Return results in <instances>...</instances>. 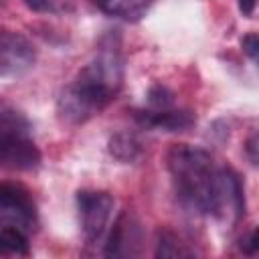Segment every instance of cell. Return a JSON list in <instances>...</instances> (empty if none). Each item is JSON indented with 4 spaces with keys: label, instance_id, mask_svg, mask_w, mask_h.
<instances>
[{
    "label": "cell",
    "instance_id": "9a60e30c",
    "mask_svg": "<svg viewBox=\"0 0 259 259\" xmlns=\"http://www.w3.org/2000/svg\"><path fill=\"white\" fill-rule=\"evenodd\" d=\"M241 47H243L245 55H247L251 61H257V55H259V38H257L255 32H249L247 36H243Z\"/></svg>",
    "mask_w": 259,
    "mask_h": 259
},
{
    "label": "cell",
    "instance_id": "ba28073f",
    "mask_svg": "<svg viewBox=\"0 0 259 259\" xmlns=\"http://www.w3.org/2000/svg\"><path fill=\"white\" fill-rule=\"evenodd\" d=\"M140 243H142V231H140L138 221L132 214L123 212L115 221V225H113V229L107 237L105 255H109V257L136 255L138 249H140Z\"/></svg>",
    "mask_w": 259,
    "mask_h": 259
},
{
    "label": "cell",
    "instance_id": "4fadbf2b",
    "mask_svg": "<svg viewBox=\"0 0 259 259\" xmlns=\"http://www.w3.org/2000/svg\"><path fill=\"white\" fill-rule=\"evenodd\" d=\"M156 255H158V257H180V255H188V251L182 249V245L176 241L174 235L162 233V235H160V241H158Z\"/></svg>",
    "mask_w": 259,
    "mask_h": 259
},
{
    "label": "cell",
    "instance_id": "277c9868",
    "mask_svg": "<svg viewBox=\"0 0 259 259\" xmlns=\"http://www.w3.org/2000/svg\"><path fill=\"white\" fill-rule=\"evenodd\" d=\"M0 227H14L34 233L38 227V210L30 190L12 180H0Z\"/></svg>",
    "mask_w": 259,
    "mask_h": 259
},
{
    "label": "cell",
    "instance_id": "52a82bcc",
    "mask_svg": "<svg viewBox=\"0 0 259 259\" xmlns=\"http://www.w3.org/2000/svg\"><path fill=\"white\" fill-rule=\"evenodd\" d=\"M36 63L34 45L20 32L0 28V79H16Z\"/></svg>",
    "mask_w": 259,
    "mask_h": 259
},
{
    "label": "cell",
    "instance_id": "5bb4252c",
    "mask_svg": "<svg viewBox=\"0 0 259 259\" xmlns=\"http://www.w3.org/2000/svg\"><path fill=\"white\" fill-rule=\"evenodd\" d=\"M148 101H150L152 107H172V103H174V95H172V91H168L166 87L156 85V87L150 89V93H148Z\"/></svg>",
    "mask_w": 259,
    "mask_h": 259
},
{
    "label": "cell",
    "instance_id": "30bf717a",
    "mask_svg": "<svg viewBox=\"0 0 259 259\" xmlns=\"http://www.w3.org/2000/svg\"><path fill=\"white\" fill-rule=\"evenodd\" d=\"M93 4L109 16L127 22H138L142 16H146L154 0H93Z\"/></svg>",
    "mask_w": 259,
    "mask_h": 259
},
{
    "label": "cell",
    "instance_id": "ac0fdd59",
    "mask_svg": "<svg viewBox=\"0 0 259 259\" xmlns=\"http://www.w3.org/2000/svg\"><path fill=\"white\" fill-rule=\"evenodd\" d=\"M245 150H247V156H249L251 164H257V134H253V136L247 140Z\"/></svg>",
    "mask_w": 259,
    "mask_h": 259
},
{
    "label": "cell",
    "instance_id": "7a4b0ae2",
    "mask_svg": "<svg viewBox=\"0 0 259 259\" xmlns=\"http://www.w3.org/2000/svg\"><path fill=\"white\" fill-rule=\"evenodd\" d=\"M166 164L180 204L196 214H208L219 170L212 156L202 148L176 144L170 148Z\"/></svg>",
    "mask_w": 259,
    "mask_h": 259
},
{
    "label": "cell",
    "instance_id": "8fae6325",
    "mask_svg": "<svg viewBox=\"0 0 259 259\" xmlns=\"http://www.w3.org/2000/svg\"><path fill=\"white\" fill-rule=\"evenodd\" d=\"M28 235L14 227H0V255H28Z\"/></svg>",
    "mask_w": 259,
    "mask_h": 259
},
{
    "label": "cell",
    "instance_id": "3957f363",
    "mask_svg": "<svg viewBox=\"0 0 259 259\" xmlns=\"http://www.w3.org/2000/svg\"><path fill=\"white\" fill-rule=\"evenodd\" d=\"M40 164V152L30 140L28 119L14 111H0V168L34 170Z\"/></svg>",
    "mask_w": 259,
    "mask_h": 259
},
{
    "label": "cell",
    "instance_id": "d6986e66",
    "mask_svg": "<svg viewBox=\"0 0 259 259\" xmlns=\"http://www.w3.org/2000/svg\"><path fill=\"white\" fill-rule=\"evenodd\" d=\"M255 4L257 0H239V10L243 16H251L255 12Z\"/></svg>",
    "mask_w": 259,
    "mask_h": 259
},
{
    "label": "cell",
    "instance_id": "8992f818",
    "mask_svg": "<svg viewBox=\"0 0 259 259\" xmlns=\"http://www.w3.org/2000/svg\"><path fill=\"white\" fill-rule=\"evenodd\" d=\"M210 217L221 223L235 225L245 214V192L239 176L231 168H219L214 178Z\"/></svg>",
    "mask_w": 259,
    "mask_h": 259
},
{
    "label": "cell",
    "instance_id": "2e32d148",
    "mask_svg": "<svg viewBox=\"0 0 259 259\" xmlns=\"http://www.w3.org/2000/svg\"><path fill=\"white\" fill-rule=\"evenodd\" d=\"M22 2L34 12H51L55 10V4H57V0H22Z\"/></svg>",
    "mask_w": 259,
    "mask_h": 259
},
{
    "label": "cell",
    "instance_id": "6da1fadb",
    "mask_svg": "<svg viewBox=\"0 0 259 259\" xmlns=\"http://www.w3.org/2000/svg\"><path fill=\"white\" fill-rule=\"evenodd\" d=\"M123 53L119 34L107 32L91 61L67 83L57 99V113L67 125H81L99 115L123 85Z\"/></svg>",
    "mask_w": 259,
    "mask_h": 259
},
{
    "label": "cell",
    "instance_id": "9c48e42d",
    "mask_svg": "<svg viewBox=\"0 0 259 259\" xmlns=\"http://www.w3.org/2000/svg\"><path fill=\"white\" fill-rule=\"evenodd\" d=\"M136 119L150 130L162 132H184L196 123V117L188 109L174 107H152L146 111H136Z\"/></svg>",
    "mask_w": 259,
    "mask_h": 259
},
{
    "label": "cell",
    "instance_id": "e0dca14e",
    "mask_svg": "<svg viewBox=\"0 0 259 259\" xmlns=\"http://www.w3.org/2000/svg\"><path fill=\"white\" fill-rule=\"evenodd\" d=\"M241 249H243L247 255H253V253L257 251V231H251V233L247 235V239L243 241Z\"/></svg>",
    "mask_w": 259,
    "mask_h": 259
},
{
    "label": "cell",
    "instance_id": "7c38bea8",
    "mask_svg": "<svg viewBox=\"0 0 259 259\" xmlns=\"http://www.w3.org/2000/svg\"><path fill=\"white\" fill-rule=\"evenodd\" d=\"M109 152H111V156H115L121 162H134L140 156L142 148H140V142L136 136L121 132L109 140Z\"/></svg>",
    "mask_w": 259,
    "mask_h": 259
},
{
    "label": "cell",
    "instance_id": "5b68a950",
    "mask_svg": "<svg viewBox=\"0 0 259 259\" xmlns=\"http://www.w3.org/2000/svg\"><path fill=\"white\" fill-rule=\"evenodd\" d=\"M75 202L85 241L99 243L111 221V212L115 204L113 196L105 190H79Z\"/></svg>",
    "mask_w": 259,
    "mask_h": 259
}]
</instances>
